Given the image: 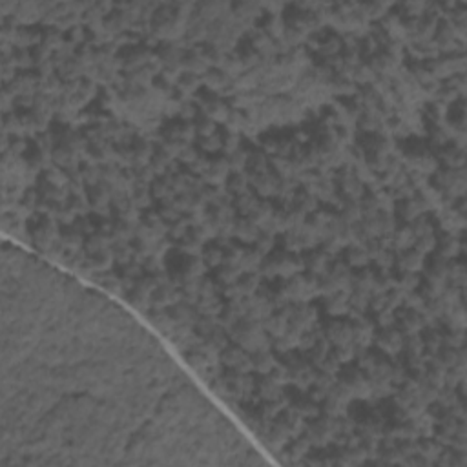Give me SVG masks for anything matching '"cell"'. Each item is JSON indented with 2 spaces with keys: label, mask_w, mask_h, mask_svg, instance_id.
Here are the masks:
<instances>
[{
  "label": "cell",
  "mask_w": 467,
  "mask_h": 467,
  "mask_svg": "<svg viewBox=\"0 0 467 467\" xmlns=\"http://www.w3.org/2000/svg\"><path fill=\"white\" fill-rule=\"evenodd\" d=\"M345 255H347L349 265H352V266L363 265V263H367V259H369L367 250H360L358 247H349V249H347V252H345Z\"/></svg>",
  "instance_id": "obj_1"
},
{
  "label": "cell",
  "mask_w": 467,
  "mask_h": 467,
  "mask_svg": "<svg viewBox=\"0 0 467 467\" xmlns=\"http://www.w3.org/2000/svg\"><path fill=\"white\" fill-rule=\"evenodd\" d=\"M219 261H221V252L213 250V247H208L205 250V254H203V263L208 266H215Z\"/></svg>",
  "instance_id": "obj_2"
}]
</instances>
